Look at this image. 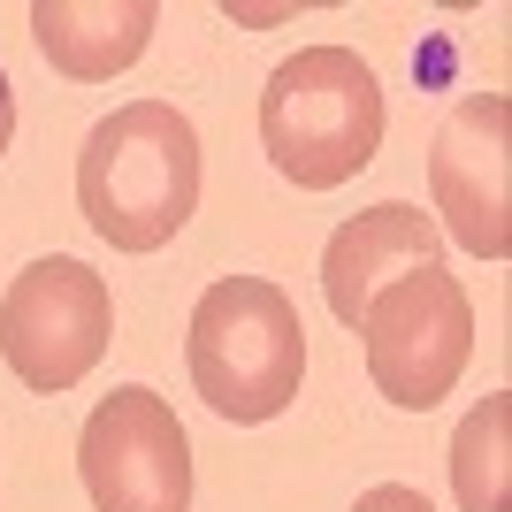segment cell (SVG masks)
Masks as SVG:
<instances>
[{
  "label": "cell",
  "mask_w": 512,
  "mask_h": 512,
  "mask_svg": "<svg viewBox=\"0 0 512 512\" xmlns=\"http://www.w3.org/2000/svg\"><path fill=\"white\" fill-rule=\"evenodd\" d=\"M77 214L115 253H161L199 214V130L169 100L100 115L77 153Z\"/></svg>",
  "instance_id": "cell-1"
},
{
  "label": "cell",
  "mask_w": 512,
  "mask_h": 512,
  "mask_svg": "<svg viewBox=\"0 0 512 512\" xmlns=\"http://www.w3.org/2000/svg\"><path fill=\"white\" fill-rule=\"evenodd\" d=\"M260 153L283 184L337 192L383 153V85L352 46H299L268 69L260 92Z\"/></svg>",
  "instance_id": "cell-2"
},
{
  "label": "cell",
  "mask_w": 512,
  "mask_h": 512,
  "mask_svg": "<svg viewBox=\"0 0 512 512\" xmlns=\"http://www.w3.org/2000/svg\"><path fill=\"white\" fill-rule=\"evenodd\" d=\"M16 146V92H8V77H0V153Z\"/></svg>",
  "instance_id": "cell-12"
},
{
  "label": "cell",
  "mask_w": 512,
  "mask_h": 512,
  "mask_svg": "<svg viewBox=\"0 0 512 512\" xmlns=\"http://www.w3.org/2000/svg\"><path fill=\"white\" fill-rule=\"evenodd\" d=\"M115 344V291H107L100 268L69 253L31 260L8 299H0V360L23 390L39 398H62L100 367V352Z\"/></svg>",
  "instance_id": "cell-5"
},
{
  "label": "cell",
  "mask_w": 512,
  "mask_h": 512,
  "mask_svg": "<svg viewBox=\"0 0 512 512\" xmlns=\"http://www.w3.org/2000/svg\"><path fill=\"white\" fill-rule=\"evenodd\" d=\"M161 31L153 0H39L31 8V39L69 85H107L123 77Z\"/></svg>",
  "instance_id": "cell-9"
},
{
  "label": "cell",
  "mask_w": 512,
  "mask_h": 512,
  "mask_svg": "<svg viewBox=\"0 0 512 512\" xmlns=\"http://www.w3.org/2000/svg\"><path fill=\"white\" fill-rule=\"evenodd\" d=\"M77 474L92 512H192V436L146 383H123L92 406L77 436Z\"/></svg>",
  "instance_id": "cell-6"
},
{
  "label": "cell",
  "mask_w": 512,
  "mask_h": 512,
  "mask_svg": "<svg viewBox=\"0 0 512 512\" xmlns=\"http://www.w3.org/2000/svg\"><path fill=\"white\" fill-rule=\"evenodd\" d=\"M436 260H444V230H436L413 199H383V207L337 222V237L321 245V299H329V314L352 329L390 276L436 268Z\"/></svg>",
  "instance_id": "cell-8"
},
{
  "label": "cell",
  "mask_w": 512,
  "mask_h": 512,
  "mask_svg": "<svg viewBox=\"0 0 512 512\" xmlns=\"http://www.w3.org/2000/svg\"><path fill=\"white\" fill-rule=\"evenodd\" d=\"M505 459H512V390H490V398L459 421V436H451V490H459V512H512Z\"/></svg>",
  "instance_id": "cell-10"
},
{
  "label": "cell",
  "mask_w": 512,
  "mask_h": 512,
  "mask_svg": "<svg viewBox=\"0 0 512 512\" xmlns=\"http://www.w3.org/2000/svg\"><path fill=\"white\" fill-rule=\"evenodd\" d=\"M352 512H436L413 482H375V490H360V505Z\"/></svg>",
  "instance_id": "cell-11"
},
{
  "label": "cell",
  "mask_w": 512,
  "mask_h": 512,
  "mask_svg": "<svg viewBox=\"0 0 512 512\" xmlns=\"http://www.w3.org/2000/svg\"><path fill=\"white\" fill-rule=\"evenodd\" d=\"M352 329H360L375 390L406 413H428L436 398H451V383L474 360V306L459 291V276H444V260L390 276Z\"/></svg>",
  "instance_id": "cell-4"
},
{
  "label": "cell",
  "mask_w": 512,
  "mask_h": 512,
  "mask_svg": "<svg viewBox=\"0 0 512 512\" xmlns=\"http://www.w3.org/2000/svg\"><path fill=\"white\" fill-rule=\"evenodd\" d=\"M428 192H436V230L467 245L474 260L512 253V100L505 92H467L444 115L428 146Z\"/></svg>",
  "instance_id": "cell-7"
},
{
  "label": "cell",
  "mask_w": 512,
  "mask_h": 512,
  "mask_svg": "<svg viewBox=\"0 0 512 512\" xmlns=\"http://www.w3.org/2000/svg\"><path fill=\"white\" fill-rule=\"evenodd\" d=\"M192 383L222 421L253 428L276 421L299 398L306 375V321L291 291L268 276H214L192 306V337H184Z\"/></svg>",
  "instance_id": "cell-3"
}]
</instances>
